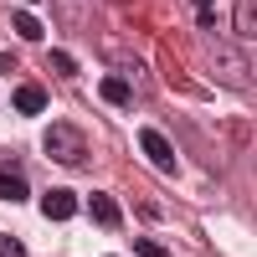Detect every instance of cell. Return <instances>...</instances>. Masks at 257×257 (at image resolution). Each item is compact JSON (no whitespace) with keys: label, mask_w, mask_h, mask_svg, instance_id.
<instances>
[{"label":"cell","mask_w":257,"mask_h":257,"mask_svg":"<svg viewBox=\"0 0 257 257\" xmlns=\"http://www.w3.org/2000/svg\"><path fill=\"white\" fill-rule=\"evenodd\" d=\"M31 196V180L21 170H0V201H26Z\"/></svg>","instance_id":"cell-5"},{"label":"cell","mask_w":257,"mask_h":257,"mask_svg":"<svg viewBox=\"0 0 257 257\" xmlns=\"http://www.w3.org/2000/svg\"><path fill=\"white\" fill-rule=\"evenodd\" d=\"M77 211V196L67 185H57V190H47V196H41V216H52V221H67Z\"/></svg>","instance_id":"cell-2"},{"label":"cell","mask_w":257,"mask_h":257,"mask_svg":"<svg viewBox=\"0 0 257 257\" xmlns=\"http://www.w3.org/2000/svg\"><path fill=\"white\" fill-rule=\"evenodd\" d=\"M16 108L26 113V118H31V113H47V88H36V82H31V88H21V93H16Z\"/></svg>","instance_id":"cell-6"},{"label":"cell","mask_w":257,"mask_h":257,"mask_svg":"<svg viewBox=\"0 0 257 257\" xmlns=\"http://www.w3.org/2000/svg\"><path fill=\"white\" fill-rule=\"evenodd\" d=\"M11 67H16V57H11V52H0V72H11Z\"/></svg>","instance_id":"cell-12"},{"label":"cell","mask_w":257,"mask_h":257,"mask_svg":"<svg viewBox=\"0 0 257 257\" xmlns=\"http://www.w3.org/2000/svg\"><path fill=\"white\" fill-rule=\"evenodd\" d=\"M196 6H201V11H206V6H211V0H196Z\"/></svg>","instance_id":"cell-13"},{"label":"cell","mask_w":257,"mask_h":257,"mask_svg":"<svg viewBox=\"0 0 257 257\" xmlns=\"http://www.w3.org/2000/svg\"><path fill=\"white\" fill-rule=\"evenodd\" d=\"M47 155L57 165H88V144H82V134L72 123H52L47 128Z\"/></svg>","instance_id":"cell-1"},{"label":"cell","mask_w":257,"mask_h":257,"mask_svg":"<svg viewBox=\"0 0 257 257\" xmlns=\"http://www.w3.org/2000/svg\"><path fill=\"white\" fill-rule=\"evenodd\" d=\"M134 252H139V257H170L160 242H149V237H139V242H134Z\"/></svg>","instance_id":"cell-9"},{"label":"cell","mask_w":257,"mask_h":257,"mask_svg":"<svg viewBox=\"0 0 257 257\" xmlns=\"http://www.w3.org/2000/svg\"><path fill=\"white\" fill-rule=\"evenodd\" d=\"M139 149H144V160H155L160 170H175V149L165 144V134H155V128H144V134H139Z\"/></svg>","instance_id":"cell-3"},{"label":"cell","mask_w":257,"mask_h":257,"mask_svg":"<svg viewBox=\"0 0 257 257\" xmlns=\"http://www.w3.org/2000/svg\"><path fill=\"white\" fill-rule=\"evenodd\" d=\"M98 93H103V103H113V108H123V103L134 98V93H128V82H123V77H108V82H103Z\"/></svg>","instance_id":"cell-7"},{"label":"cell","mask_w":257,"mask_h":257,"mask_svg":"<svg viewBox=\"0 0 257 257\" xmlns=\"http://www.w3.org/2000/svg\"><path fill=\"white\" fill-rule=\"evenodd\" d=\"M88 211H93V221H98V226H118V221H123L108 190H93V196H88Z\"/></svg>","instance_id":"cell-4"},{"label":"cell","mask_w":257,"mask_h":257,"mask_svg":"<svg viewBox=\"0 0 257 257\" xmlns=\"http://www.w3.org/2000/svg\"><path fill=\"white\" fill-rule=\"evenodd\" d=\"M16 31L26 36V41H41V36H47V26H41V21H36L31 11H16Z\"/></svg>","instance_id":"cell-8"},{"label":"cell","mask_w":257,"mask_h":257,"mask_svg":"<svg viewBox=\"0 0 257 257\" xmlns=\"http://www.w3.org/2000/svg\"><path fill=\"white\" fill-rule=\"evenodd\" d=\"M0 257H26V247H21L16 237H0Z\"/></svg>","instance_id":"cell-10"},{"label":"cell","mask_w":257,"mask_h":257,"mask_svg":"<svg viewBox=\"0 0 257 257\" xmlns=\"http://www.w3.org/2000/svg\"><path fill=\"white\" fill-rule=\"evenodd\" d=\"M52 67H57V72H77V62H72L67 52H57V57H52Z\"/></svg>","instance_id":"cell-11"}]
</instances>
